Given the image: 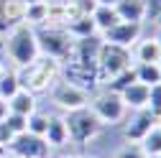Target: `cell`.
<instances>
[{"mask_svg": "<svg viewBox=\"0 0 161 158\" xmlns=\"http://www.w3.org/2000/svg\"><path fill=\"white\" fill-rule=\"evenodd\" d=\"M59 74H62V61H56L51 56H38L26 66H15V76H18L21 89H28L33 94L46 92L56 82Z\"/></svg>", "mask_w": 161, "mask_h": 158, "instance_id": "obj_1", "label": "cell"}, {"mask_svg": "<svg viewBox=\"0 0 161 158\" xmlns=\"http://www.w3.org/2000/svg\"><path fill=\"white\" fill-rule=\"evenodd\" d=\"M3 46H5V54L8 59L15 64V66H26L31 64L33 59H38V44H36V33L28 23H18L13 26L5 36H3Z\"/></svg>", "mask_w": 161, "mask_h": 158, "instance_id": "obj_2", "label": "cell"}, {"mask_svg": "<svg viewBox=\"0 0 161 158\" xmlns=\"http://www.w3.org/2000/svg\"><path fill=\"white\" fill-rule=\"evenodd\" d=\"M36 44H38V54L41 56H51L56 61H67L72 46H74V36L67 31V26H56V23H44L36 26Z\"/></svg>", "mask_w": 161, "mask_h": 158, "instance_id": "obj_3", "label": "cell"}, {"mask_svg": "<svg viewBox=\"0 0 161 158\" xmlns=\"http://www.w3.org/2000/svg\"><path fill=\"white\" fill-rule=\"evenodd\" d=\"M128 66H133V56L130 49L125 46H115V44H103V51L97 56V82L100 84H110L113 79L125 71Z\"/></svg>", "mask_w": 161, "mask_h": 158, "instance_id": "obj_4", "label": "cell"}, {"mask_svg": "<svg viewBox=\"0 0 161 158\" xmlns=\"http://www.w3.org/2000/svg\"><path fill=\"white\" fill-rule=\"evenodd\" d=\"M87 107L92 110V115L100 120V125H118V123H123L125 115H128L125 102L120 100V94L113 92V89L90 97V105Z\"/></svg>", "mask_w": 161, "mask_h": 158, "instance_id": "obj_5", "label": "cell"}, {"mask_svg": "<svg viewBox=\"0 0 161 158\" xmlns=\"http://www.w3.org/2000/svg\"><path fill=\"white\" fill-rule=\"evenodd\" d=\"M64 123H67V133H69V140L77 143V145H85L90 143L92 138L100 133V120L92 115L90 107H79V110H72L64 115Z\"/></svg>", "mask_w": 161, "mask_h": 158, "instance_id": "obj_6", "label": "cell"}, {"mask_svg": "<svg viewBox=\"0 0 161 158\" xmlns=\"http://www.w3.org/2000/svg\"><path fill=\"white\" fill-rule=\"evenodd\" d=\"M62 79L85 92H92L100 82H97V64H87V61H77V59H67L62 61Z\"/></svg>", "mask_w": 161, "mask_h": 158, "instance_id": "obj_7", "label": "cell"}, {"mask_svg": "<svg viewBox=\"0 0 161 158\" xmlns=\"http://www.w3.org/2000/svg\"><path fill=\"white\" fill-rule=\"evenodd\" d=\"M51 100L59 110H64V112H72V110H79V107H87L90 105V92L85 89H79L69 82H54L51 84Z\"/></svg>", "mask_w": 161, "mask_h": 158, "instance_id": "obj_8", "label": "cell"}, {"mask_svg": "<svg viewBox=\"0 0 161 158\" xmlns=\"http://www.w3.org/2000/svg\"><path fill=\"white\" fill-rule=\"evenodd\" d=\"M8 153L18 155V158H49V143L44 140L41 135H33V133H21V135H13L10 145L5 148Z\"/></svg>", "mask_w": 161, "mask_h": 158, "instance_id": "obj_9", "label": "cell"}, {"mask_svg": "<svg viewBox=\"0 0 161 158\" xmlns=\"http://www.w3.org/2000/svg\"><path fill=\"white\" fill-rule=\"evenodd\" d=\"M141 31H143V23H130V21H118L113 28H108L103 36V41L108 44H115V46H125L130 49L138 38H141Z\"/></svg>", "mask_w": 161, "mask_h": 158, "instance_id": "obj_10", "label": "cell"}, {"mask_svg": "<svg viewBox=\"0 0 161 158\" xmlns=\"http://www.w3.org/2000/svg\"><path fill=\"white\" fill-rule=\"evenodd\" d=\"M103 44L105 41H103L100 33H92V36H85V38H74L69 59L87 61V64H97V56H100V51H103Z\"/></svg>", "mask_w": 161, "mask_h": 158, "instance_id": "obj_11", "label": "cell"}, {"mask_svg": "<svg viewBox=\"0 0 161 158\" xmlns=\"http://www.w3.org/2000/svg\"><path fill=\"white\" fill-rule=\"evenodd\" d=\"M153 125H156V115H153L148 107L136 110V115L130 117V123L125 125V140H130V143H141V140L146 138V133H148Z\"/></svg>", "mask_w": 161, "mask_h": 158, "instance_id": "obj_12", "label": "cell"}, {"mask_svg": "<svg viewBox=\"0 0 161 158\" xmlns=\"http://www.w3.org/2000/svg\"><path fill=\"white\" fill-rule=\"evenodd\" d=\"M148 92H151V87L136 79L128 87H123L118 94H120V100L125 102L128 110H143V107H148Z\"/></svg>", "mask_w": 161, "mask_h": 158, "instance_id": "obj_13", "label": "cell"}, {"mask_svg": "<svg viewBox=\"0 0 161 158\" xmlns=\"http://www.w3.org/2000/svg\"><path fill=\"white\" fill-rule=\"evenodd\" d=\"M130 56L136 59V64H158L161 61V46L156 38H143V41H138L130 46Z\"/></svg>", "mask_w": 161, "mask_h": 158, "instance_id": "obj_14", "label": "cell"}, {"mask_svg": "<svg viewBox=\"0 0 161 158\" xmlns=\"http://www.w3.org/2000/svg\"><path fill=\"white\" fill-rule=\"evenodd\" d=\"M113 8L120 21H130V23H143V18L148 15L146 0H118Z\"/></svg>", "mask_w": 161, "mask_h": 158, "instance_id": "obj_15", "label": "cell"}, {"mask_svg": "<svg viewBox=\"0 0 161 158\" xmlns=\"http://www.w3.org/2000/svg\"><path fill=\"white\" fill-rule=\"evenodd\" d=\"M44 140L49 143V148H62L69 143V133H67V123L64 117H49V125L44 133Z\"/></svg>", "mask_w": 161, "mask_h": 158, "instance_id": "obj_16", "label": "cell"}, {"mask_svg": "<svg viewBox=\"0 0 161 158\" xmlns=\"http://www.w3.org/2000/svg\"><path fill=\"white\" fill-rule=\"evenodd\" d=\"M8 112H15V115H33L36 112V94L28 92V89H18L10 100H8Z\"/></svg>", "mask_w": 161, "mask_h": 158, "instance_id": "obj_17", "label": "cell"}, {"mask_svg": "<svg viewBox=\"0 0 161 158\" xmlns=\"http://www.w3.org/2000/svg\"><path fill=\"white\" fill-rule=\"evenodd\" d=\"M92 21H95V26H97V33H105L108 28H113V26L120 21V18H118V13H115L113 5H95Z\"/></svg>", "mask_w": 161, "mask_h": 158, "instance_id": "obj_18", "label": "cell"}, {"mask_svg": "<svg viewBox=\"0 0 161 158\" xmlns=\"http://www.w3.org/2000/svg\"><path fill=\"white\" fill-rule=\"evenodd\" d=\"M49 21V3L41 0V3H31L26 5V15H23V23H28L31 28L36 26H44Z\"/></svg>", "mask_w": 161, "mask_h": 158, "instance_id": "obj_19", "label": "cell"}, {"mask_svg": "<svg viewBox=\"0 0 161 158\" xmlns=\"http://www.w3.org/2000/svg\"><path fill=\"white\" fill-rule=\"evenodd\" d=\"M67 31L74 36V38H85V36H92L97 33V26L92 21V15H77L67 23Z\"/></svg>", "mask_w": 161, "mask_h": 158, "instance_id": "obj_20", "label": "cell"}, {"mask_svg": "<svg viewBox=\"0 0 161 158\" xmlns=\"http://www.w3.org/2000/svg\"><path fill=\"white\" fill-rule=\"evenodd\" d=\"M141 148H143V153L151 155V158L161 155V125H158V123L146 133V138L141 140Z\"/></svg>", "mask_w": 161, "mask_h": 158, "instance_id": "obj_21", "label": "cell"}, {"mask_svg": "<svg viewBox=\"0 0 161 158\" xmlns=\"http://www.w3.org/2000/svg\"><path fill=\"white\" fill-rule=\"evenodd\" d=\"M136 66V79L143 82L148 87L158 84L161 82V71H158V64H133Z\"/></svg>", "mask_w": 161, "mask_h": 158, "instance_id": "obj_22", "label": "cell"}, {"mask_svg": "<svg viewBox=\"0 0 161 158\" xmlns=\"http://www.w3.org/2000/svg\"><path fill=\"white\" fill-rule=\"evenodd\" d=\"M23 15H26V3L23 0H5V18H8L10 28L23 23Z\"/></svg>", "mask_w": 161, "mask_h": 158, "instance_id": "obj_23", "label": "cell"}, {"mask_svg": "<svg viewBox=\"0 0 161 158\" xmlns=\"http://www.w3.org/2000/svg\"><path fill=\"white\" fill-rule=\"evenodd\" d=\"M21 89V84H18V76H15V71L10 69L3 79H0V97H3V100H10V97Z\"/></svg>", "mask_w": 161, "mask_h": 158, "instance_id": "obj_24", "label": "cell"}, {"mask_svg": "<svg viewBox=\"0 0 161 158\" xmlns=\"http://www.w3.org/2000/svg\"><path fill=\"white\" fill-rule=\"evenodd\" d=\"M3 123L8 125V130H10L13 135H21V133H28V117H23V115H15V112H8V117H5Z\"/></svg>", "mask_w": 161, "mask_h": 158, "instance_id": "obj_25", "label": "cell"}, {"mask_svg": "<svg viewBox=\"0 0 161 158\" xmlns=\"http://www.w3.org/2000/svg\"><path fill=\"white\" fill-rule=\"evenodd\" d=\"M46 125H49V115L38 112V110H36L33 115H28V133H33V135H41V138H44Z\"/></svg>", "mask_w": 161, "mask_h": 158, "instance_id": "obj_26", "label": "cell"}, {"mask_svg": "<svg viewBox=\"0 0 161 158\" xmlns=\"http://www.w3.org/2000/svg\"><path fill=\"white\" fill-rule=\"evenodd\" d=\"M130 82H136V66H128L125 71H120V74L113 79V82L108 84V89H113V92H120L123 87H128Z\"/></svg>", "mask_w": 161, "mask_h": 158, "instance_id": "obj_27", "label": "cell"}, {"mask_svg": "<svg viewBox=\"0 0 161 158\" xmlns=\"http://www.w3.org/2000/svg\"><path fill=\"white\" fill-rule=\"evenodd\" d=\"M115 158H146V153H143V148H141V143H130L128 140L125 145L118 148Z\"/></svg>", "mask_w": 161, "mask_h": 158, "instance_id": "obj_28", "label": "cell"}, {"mask_svg": "<svg viewBox=\"0 0 161 158\" xmlns=\"http://www.w3.org/2000/svg\"><path fill=\"white\" fill-rule=\"evenodd\" d=\"M148 110H151L153 115H158V112H161V82H158V84H153V87H151V92H148Z\"/></svg>", "mask_w": 161, "mask_h": 158, "instance_id": "obj_29", "label": "cell"}, {"mask_svg": "<svg viewBox=\"0 0 161 158\" xmlns=\"http://www.w3.org/2000/svg\"><path fill=\"white\" fill-rule=\"evenodd\" d=\"M10 140H13V133L8 130L5 123H0V150H5V148L10 145Z\"/></svg>", "mask_w": 161, "mask_h": 158, "instance_id": "obj_30", "label": "cell"}, {"mask_svg": "<svg viewBox=\"0 0 161 158\" xmlns=\"http://www.w3.org/2000/svg\"><path fill=\"white\" fill-rule=\"evenodd\" d=\"M8 31H10V23L5 18V0H0V38H3Z\"/></svg>", "mask_w": 161, "mask_h": 158, "instance_id": "obj_31", "label": "cell"}, {"mask_svg": "<svg viewBox=\"0 0 161 158\" xmlns=\"http://www.w3.org/2000/svg\"><path fill=\"white\" fill-rule=\"evenodd\" d=\"M8 117V100H3V97H0V123H3Z\"/></svg>", "mask_w": 161, "mask_h": 158, "instance_id": "obj_32", "label": "cell"}, {"mask_svg": "<svg viewBox=\"0 0 161 158\" xmlns=\"http://www.w3.org/2000/svg\"><path fill=\"white\" fill-rule=\"evenodd\" d=\"M8 71H10V69H8V64H5V59H0V79H3Z\"/></svg>", "mask_w": 161, "mask_h": 158, "instance_id": "obj_33", "label": "cell"}, {"mask_svg": "<svg viewBox=\"0 0 161 158\" xmlns=\"http://www.w3.org/2000/svg\"><path fill=\"white\" fill-rule=\"evenodd\" d=\"M95 3H97V5H115L118 0H95Z\"/></svg>", "mask_w": 161, "mask_h": 158, "instance_id": "obj_34", "label": "cell"}, {"mask_svg": "<svg viewBox=\"0 0 161 158\" xmlns=\"http://www.w3.org/2000/svg\"><path fill=\"white\" fill-rule=\"evenodd\" d=\"M0 158H18V155H13V153H8V150H3V153H0Z\"/></svg>", "mask_w": 161, "mask_h": 158, "instance_id": "obj_35", "label": "cell"}, {"mask_svg": "<svg viewBox=\"0 0 161 158\" xmlns=\"http://www.w3.org/2000/svg\"><path fill=\"white\" fill-rule=\"evenodd\" d=\"M153 38H156V41H158V46H161V26H158V33H156Z\"/></svg>", "mask_w": 161, "mask_h": 158, "instance_id": "obj_36", "label": "cell"}, {"mask_svg": "<svg viewBox=\"0 0 161 158\" xmlns=\"http://www.w3.org/2000/svg\"><path fill=\"white\" fill-rule=\"evenodd\" d=\"M153 18H156V23H158V26H161V10H158V13H156V15H153Z\"/></svg>", "mask_w": 161, "mask_h": 158, "instance_id": "obj_37", "label": "cell"}, {"mask_svg": "<svg viewBox=\"0 0 161 158\" xmlns=\"http://www.w3.org/2000/svg\"><path fill=\"white\" fill-rule=\"evenodd\" d=\"M156 123H158V125H161V112H158V115H156Z\"/></svg>", "mask_w": 161, "mask_h": 158, "instance_id": "obj_38", "label": "cell"}, {"mask_svg": "<svg viewBox=\"0 0 161 158\" xmlns=\"http://www.w3.org/2000/svg\"><path fill=\"white\" fill-rule=\"evenodd\" d=\"M64 158H79V155H64Z\"/></svg>", "mask_w": 161, "mask_h": 158, "instance_id": "obj_39", "label": "cell"}, {"mask_svg": "<svg viewBox=\"0 0 161 158\" xmlns=\"http://www.w3.org/2000/svg\"><path fill=\"white\" fill-rule=\"evenodd\" d=\"M46 3H56V0H46Z\"/></svg>", "mask_w": 161, "mask_h": 158, "instance_id": "obj_40", "label": "cell"}, {"mask_svg": "<svg viewBox=\"0 0 161 158\" xmlns=\"http://www.w3.org/2000/svg\"><path fill=\"white\" fill-rule=\"evenodd\" d=\"M158 71H161V61H158Z\"/></svg>", "mask_w": 161, "mask_h": 158, "instance_id": "obj_41", "label": "cell"}, {"mask_svg": "<svg viewBox=\"0 0 161 158\" xmlns=\"http://www.w3.org/2000/svg\"><path fill=\"white\" fill-rule=\"evenodd\" d=\"M146 158H151V155H146Z\"/></svg>", "mask_w": 161, "mask_h": 158, "instance_id": "obj_42", "label": "cell"}, {"mask_svg": "<svg viewBox=\"0 0 161 158\" xmlns=\"http://www.w3.org/2000/svg\"><path fill=\"white\" fill-rule=\"evenodd\" d=\"M156 158H161V155H156Z\"/></svg>", "mask_w": 161, "mask_h": 158, "instance_id": "obj_43", "label": "cell"}]
</instances>
